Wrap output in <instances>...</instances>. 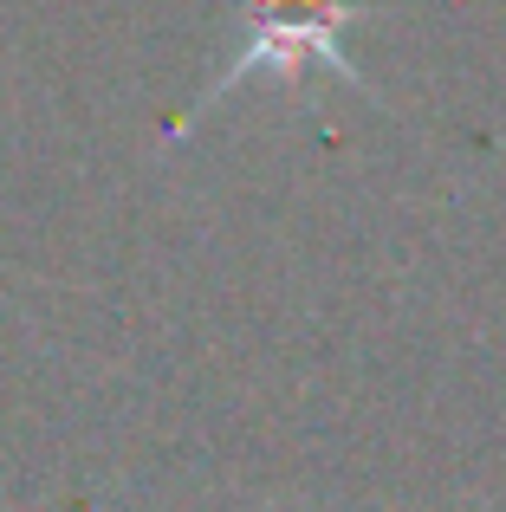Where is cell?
Masks as SVG:
<instances>
[{"label":"cell","instance_id":"1","mask_svg":"<svg viewBox=\"0 0 506 512\" xmlns=\"http://www.w3.org/2000/svg\"><path fill=\"white\" fill-rule=\"evenodd\" d=\"M357 13H364L357 0H253V39L241 46V59L202 91V104L189 111V124L221 98V91H234L253 72L299 78L305 65H325V72H338L344 85H364L357 65L344 59V26H351Z\"/></svg>","mask_w":506,"mask_h":512}]
</instances>
